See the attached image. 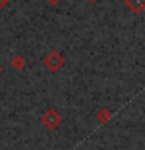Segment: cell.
Returning <instances> with one entry per match:
<instances>
[{"label": "cell", "instance_id": "cell-1", "mask_svg": "<svg viewBox=\"0 0 145 150\" xmlns=\"http://www.w3.org/2000/svg\"><path fill=\"white\" fill-rule=\"evenodd\" d=\"M64 64H65V59L58 50L49 52V53L45 55V58H44V66L53 74L59 72V70L64 67Z\"/></svg>", "mask_w": 145, "mask_h": 150}, {"label": "cell", "instance_id": "cell-2", "mask_svg": "<svg viewBox=\"0 0 145 150\" xmlns=\"http://www.w3.org/2000/svg\"><path fill=\"white\" fill-rule=\"evenodd\" d=\"M41 124L44 125L47 130H56L61 124H63V116H61L56 110L50 108V110H47L44 114L41 116Z\"/></svg>", "mask_w": 145, "mask_h": 150}, {"label": "cell", "instance_id": "cell-3", "mask_svg": "<svg viewBox=\"0 0 145 150\" xmlns=\"http://www.w3.org/2000/svg\"><path fill=\"white\" fill-rule=\"evenodd\" d=\"M126 6H128L131 11H134L136 14H139L140 11L145 9V0H125Z\"/></svg>", "mask_w": 145, "mask_h": 150}, {"label": "cell", "instance_id": "cell-4", "mask_svg": "<svg viewBox=\"0 0 145 150\" xmlns=\"http://www.w3.org/2000/svg\"><path fill=\"white\" fill-rule=\"evenodd\" d=\"M11 67L14 70H17V72H20V70H23L27 67V59L23 58L22 55H16V56H13V59H11Z\"/></svg>", "mask_w": 145, "mask_h": 150}, {"label": "cell", "instance_id": "cell-5", "mask_svg": "<svg viewBox=\"0 0 145 150\" xmlns=\"http://www.w3.org/2000/svg\"><path fill=\"white\" fill-rule=\"evenodd\" d=\"M111 117H112V114H111L109 110H100V111H98V114H97V119H98L100 124H106V122H109Z\"/></svg>", "mask_w": 145, "mask_h": 150}, {"label": "cell", "instance_id": "cell-6", "mask_svg": "<svg viewBox=\"0 0 145 150\" xmlns=\"http://www.w3.org/2000/svg\"><path fill=\"white\" fill-rule=\"evenodd\" d=\"M9 2H11V0H0V8H5V6H8V5H9Z\"/></svg>", "mask_w": 145, "mask_h": 150}, {"label": "cell", "instance_id": "cell-7", "mask_svg": "<svg viewBox=\"0 0 145 150\" xmlns=\"http://www.w3.org/2000/svg\"><path fill=\"white\" fill-rule=\"evenodd\" d=\"M47 2H49L50 5H58V3L63 2V0H47Z\"/></svg>", "mask_w": 145, "mask_h": 150}, {"label": "cell", "instance_id": "cell-8", "mask_svg": "<svg viewBox=\"0 0 145 150\" xmlns=\"http://www.w3.org/2000/svg\"><path fill=\"white\" fill-rule=\"evenodd\" d=\"M89 2H92V3H94V2H97V0H89Z\"/></svg>", "mask_w": 145, "mask_h": 150}, {"label": "cell", "instance_id": "cell-9", "mask_svg": "<svg viewBox=\"0 0 145 150\" xmlns=\"http://www.w3.org/2000/svg\"><path fill=\"white\" fill-rule=\"evenodd\" d=\"M0 74H2V66H0Z\"/></svg>", "mask_w": 145, "mask_h": 150}]
</instances>
